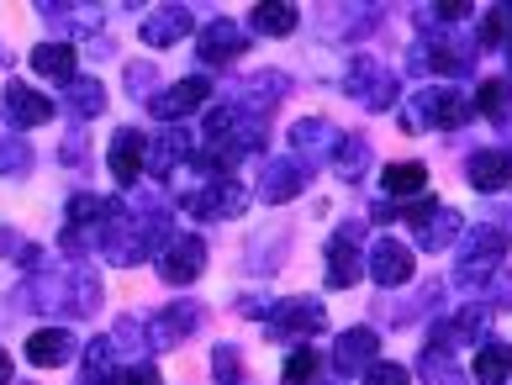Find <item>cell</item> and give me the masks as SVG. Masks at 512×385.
<instances>
[{
	"label": "cell",
	"instance_id": "obj_5",
	"mask_svg": "<svg viewBox=\"0 0 512 385\" xmlns=\"http://www.w3.org/2000/svg\"><path fill=\"white\" fill-rule=\"evenodd\" d=\"M381 354V338L370 333V327H354V333H338V349H333V364H338V375H354L365 359Z\"/></svg>",
	"mask_w": 512,
	"mask_h": 385
},
{
	"label": "cell",
	"instance_id": "obj_12",
	"mask_svg": "<svg viewBox=\"0 0 512 385\" xmlns=\"http://www.w3.org/2000/svg\"><path fill=\"white\" fill-rule=\"evenodd\" d=\"M507 180H512V159H507V153L486 148V153L470 159V185H476V190H502Z\"/></svg>",
	"mask_w": 512,
	"mask_h": 385
},
{
	"label": "cell",
	"instance_id": "obj_22",
	"mask_svg": "<svg viewBox=\"0 0 512 385\" xmlns=\"http://www.w3.org/2000/svg\"><path fill=\"white\" fill-rule=\"evenodd\" d=\"M328 269H333L338 285H354V280H359V254H354V243H333V248H328Z\"/></svg>",
	"mask_w": 512,
	"mask_h": 385
},
{
	"label": "cell",
	"instance_id": "obj_7",
	"mask_svg": "<svg viewBox=\"0 0 512 385\" xmlns=\"http://www.w3.org/2000/svg\"><path fill=\"white\" fill-rule=\"evenodd\" d=\"M370 269H375V280H381V285H407V275H412V254H407L402 243L381 238V243H375V254H370Z\"/></svg>",
	"mask_w": 512,
	"mask_h": 385
},
{
	"label": "cell",
	"instance_id": "obj_15",
	"mask_svg": "<svg viewBox=\"0 0 512 385\" xmlns=\"http://www.w3.org/2000/svg\"><path fill=\"white\" fill-rule=\"evenodd\" d=\"M476 380L481 385H507L512 380V343H486L476 354Z\"/></svg>",
	"mask_w": 512,
	"mask_h": 385
},
{
	"label": "cell",
	"instance_id": "obj_18",
	"mask_svg": "<svg viewBox=\"0 0 512 385\" xmlns=\"http://www.w3.org/2000/svg\"><path fill=\"white\" fill-rule=\"evenodd\" d=\"M191 322H201V306H175V312L154 317V343H180L191 333Z\"/></svg>",
	"mask_w": 512,
	"mask_h": 385
},
{
	"label": "cell",
	"instance_id": "obj_20",
	"mask_svg": "<svg viewBox=\"0 0 512 385\" xmlns=\"http://www.w3.org/2000/svg\"><path fill=\"white\" fill-rule=\"evenodd\" d=\"M117 217V206H111L106 196H74L69 201V222L80 227V222H111Z\"/></svg>",
	"mask_w": 512,
	"mask_h": 385
},
{
	"label": "cell",
	"instance_id": "obj_29",
	"mask_svg": "<svg viewBox=\"0 0 512 385\" xmlns=\"http://www.w3.org/2000/svg\"><path fill=\"white\" fill-rule=\"evenodd\" d=\"M0 385H11V359H6V349H0Z\"/></svg>",
	"mask_w": 512,
	"mask_h": 385
},
{
	"label": "cell",
	"instance_id": "obj_23",
	"mask_svg": "<svg viewBox=\"0 0 512 385\" xmlns=\"http://www.w3.org/2000/svg\"><path fill=\"white\" fill-rule=\"evenodd\" d=\"M280 375H286V385H312V380H317V354H312V349H296Z\"/></svg>",
	"mask_w": 512,
	"mask_h": 385
},
{
	"label": "cell",
	"instance_id": "obj_19",
	"mask_svg": "<svg viewBox=\"0 0 512 385\" xmlns=\"http://www.w3.org/2000/svg\"><path fill=\"white\" fill-rule=\"evenodd\" d=\"M254 32H270V37H286V32H296V11L291 6H254Z\"/></svg>",
	"mask_w": 512,
	"mask_h": 385
},
{
	"label": "cell",
	"instance_id": "obj_17",
	"mask_svg": "<svg viewBox=\"0 0 512 385\" xmlns=\"http://www.w3.org/2000/svg\"><path fill=\"white\" fill-rule=\"evenodd\" d=\"M64 106L74 111L80 122H90V117H101V106H106V90L96 85V80H69V90H64Z\"/></svg>",
	"mask_w": 512,
	"mask_h": 385
},
{
	"label": "cell",
	"instance_id": "obj_9",
	"mask_svg": "<svg viewBox=\"0 0 512 385\" xmlns=\"http://www.w3.org/2000/svg\"><path fill=\"white\" fill-rule=\"evenodd\" d=\"M185 32H191V16H185V6H164V11H154V16L143 22V43L164 48V43H180Z\"/></svg>",
	"mask_w": 512,
	"mask_h": 385
},
{
	"label": "cell",
	"instance_id": "obj_8",
	"mask_svg": "<svg viewBox=\"0 0 512 385\" xmlns=\"http://www.w3.org/2000/svg\"><path fill=\"white\" fill-rule=\"evenodd\" d=\"M243 48H249V37H243L238 27H227V22H217V27L201 32V59H206V64H233Z\"/></svg>",
	"mask_w": 512,
	"mask_h": 385
},
{
	"label": "cell",
	"instance_id": "obj_6",
	"mask_svg": "<svg viewBox=\"0 0 512 385\" xmlns=\"http://www.w3.org/2000/svg\"><path fill=\"white\" fill-rule=\"evenodd\" d=\"M32 69L48 74V80H74V69H80V53H74V43H37L32 48Z\"/></svg>",
	"mask_w": 512,
	"mask_h": 385
},
{
	"label": "cell",
	"instance_id": "obj_21",
	"mask_svg": "<svg viewBox=\"0 0 512 385\" xmlns=\"http://www.w3.org/2000/svg\"><path fill=\"white\" fill-rule=\"evenodd\" d=\"M381 185L391 190V196H412V190H423V164H391Z\"/></svg>",
	"mask_w": 512,
	"mask_h": 385
},
{
	"label": "cell",
	"instance_id": "obj_14",
	"mask_svg": "<svg viewBox=\"0 0 512 385\" xmlns=\"http://www.w3.org/2000/svg\"><path fill=\"white\" fill-rule=\"evenodd\" d=\"M243 190L238 185H217V190H201V196H191V211L196 217H238L243 211Z\"/></svg>",
	"mask_w": 512,
	"mask_h": 385
},
{
	"label": "cell",
	"instance_id": "obj_28",
	"mask_svg": "<svg viewBox=\"0 0 512 385\" xmlns=\"http://www.w3.org/2000/svg\"><path fill=\"white\" fill-rule=\"evenodd\" d=\"M117 385H159V370H148V364H132V370L117 375Z\"/></svg>",
	"mask_w": 512,
	"mask_h": 385
},
{
	"label": "cell",
	"instance_id": "obj_16",
	"mask_svg": "<svg viewBox=\"0 0 512 385\" xmlns=\"http://www.w3.org/2000/svg\"><path fill=\"white\" fill-rule=\"evenodd\" d=\"M417 111H428L433 127H454V122L465 117V101H460L454 90H428L423 101H417Z\"/></svg>",
	"mask_w": 512,
	"mask_h": 385
},
{
	"label": "cell",
	"instance_id": "obj_11",
	"mask_svg": "<svg viewBox=\"0 0 512 385\" xmlns=\"http://www.w3.org/2000/svg\"><path fill=\"white\" fill-rule=\"evenodd\" d=\"M322 327V306L317 301H296V306H280L270 317V338H291V333H312Z\"/></svg>",
	"mask_w": 512,
	"mask_h": 385
},
{
	"label": "cell",
	"instance_id": "obj_2",
	"mask_svg": "<svg viewBox=\"0 0 512 385\" xmlns=\"http://www.w3.org/2000/svg\"><path fill=\"white\" fill-rule=\"evenodd\" d=\"M143 153H148L143 132L122 127L117 138H111V175H117V185H132V180L143 175Z\"/></svg>",
	"mask_w": 512,
	"mask_h": 385
},
{
	"label": "cell",
	"instance_id": "obj_24",
	"mask_svg": "<svg viewBox=\"0 0 512 385\" xmlns=\"http://www.w3.org/2000/svg\"><path fill=\"white\" fill-rule=\"evenodd\" d=\"M27 169H32L27 143H0V175H27Z\"/></svg>",
	"mask_w": 512,
	"mask_h": 385
},
{
	"label": "cell",
	"instance_id": "obj_4",
	"mask_svg": "<svg viewBox=\"0 0 512 385\" xmlns=\"http://www.w3.org/2000/svg\"><path fill=\"white\" fill-rule=\"evenodd\" d=\"M206 95H212V80H206V74H196V80H180L175 90H164L159 101H154V117L175 122V117H185V111H191V106H201Z\"/></svg>",
	"mask_w": 512,
	"mask_h": 385
},
{
	"label": "cell",
	"instance_id": "obj_3",
	"mask_svg": "<svg viewBox=\"0 0 512 385\" xmlns=\"http://www.w3.org/2000/svg\"><path fill=\"white\" fill-rule=\"evenodd\" d=\"M6 117L16 127H37V122L53 117V101H48V95H37V90H27L22 80H11L6 85Z\"/></svg>",
	"mask_w": 512,
	"mask_h": 385
},
{
	"label": "cell",
	"instance_id": "obj_10",
	"mask_svg": "<svg viewBox=\"0 0 512 385\" xmlns=\"http://www.w3.org/2000/svg\"><path fill=\"white\" fill-rule=\"evenodd\" d=\"M69 349H74V343H69L64 327H43V333L27 338V359L37 364V370H53V364H64Z\"/></svg>",
	"mask_w": 512,
	"mask_h": 385
},
{
	"label": "cell",
	"instance_id": "obj_26",
	"mask_svg": "<svg viewBox=\"0 0 512 385\" xmlns=\"http://www.w3.org/2000/svg\"><path fill=\"white\" fill-rule=\"evenodd\" d=\"M212 364H217V380H227V385L238 380V349H227V343H222V349L212 354Z\"/></svg>",
	"mask_w": 512,
	"mask_h": 385
},
{
	"label": "cell",
	"instance_id": "obj_27",
	"mask_svg": "<svg viewBox=\"0 0 512 385\" xmlns=\"http://www.w3.org/2000/svg\"><path fill=\"white\" fill-rule=\"evenodd\" d=\"M365 385H407V370H402V364H375Z\"/></svg>",
	"mask_w": 512,
	"mask_h": 385
},
{
	"label": "cell",
	"instance_id": "obj_13",
	"mask_svg": "<svg viewBox=\"0 0 512 385\" xmlns=\"http://www.w3.org/2000/svg\"><path fill=\"white\" fill-rule=\"evenodd\" d=\"M185 153H191V143H185V132L180 127H164L159 132V143H154V153H143V169H154V175H169Z\"/></svg>",
	"mask_w": 512,
	"mask_h": 385
},
{
	"label": "cell",
	"instance_id": "obj_25",
	"mask_svg": "<svg viewBox=\"0 0 512 385\" xmlns=\"http://www.w3.org/2000/svg\"><path fill=\"white\" fill-rule=\"evenodd\" d=\"M476 106H481V111H502V106H507V85H502V80H486L481 95H476Z\"/></svg>",
	"mask_w": 512,
	"mask_h": 385
},
{
	"label": "cell",
	"instance_id": "obj_1",
	"mask_svg": "<svg viewBox=\"0 0 512 385\" xmlns=\"http://www.w3.org/2000/svg\"><path fill=\"white\" fill-rule=\"evenodd\" d=\"M201 264H206V243L201 238H175L159 254V275L169 280V285H191L196 275H201Z\"/></svg>",
	"mask_w": 512,
	"mask_h": 385
}]
</instances>
